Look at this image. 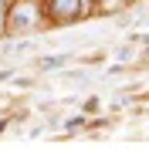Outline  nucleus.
Here are the masks:
<instances>
[{"instance_id": "f257e3e1", "label": "nucleus", "mask_w": 149, "mask_h": 152, "mask_svg": "<svg viewBox=\"0 0 149 152\" xmlns=\"http://www.w3.org/2000/svg\"><path fill=\"white\" fill-rule=\"evenodd\" d=\"M44 27V4L41 0H10L7 4V27L4 37H31V34H41Z\"/></svg>"}, {"instance_id": "f03ea898", "label": "nucleus", "mask_w": 149, "mask_h": 152, "mask_svg": "<svg viewBox=\"0 0 149 152\" xmlns=\"http://www.w3.org/2000/svg\"><path fill=\"white\" fill-rule=\"evenodd\" d=\"M44 4V27L48 31H65L81 24L85 17L95 14V0H41Z\"/></svg>"}, {"instance_id": "7ed1b4c3", "label": "nucleus", "mask_w": 149, "mask_h": 152, "mask_svg": "<svg viewBox=\"0 0 149 152\" xmlns=\"http://www.w3.org/2000/svg\"><path fill=\"white\" fill-rule=\"evenodd\" d=\"M68 64H75V51H58V54H41L37 58V71H44V75H58Z\"/></svg>"}, {"instance_id": "20e7f679", "label": "nucleus", "mask_w": 149, "mask_h": 152, "mask_svg": "<svg viewBox=\"0 0 149 152\" xmlns=\"http://www.w3.org/2000/svg\"><path fill=\"white\" fill-rule=\"evenodd\" d=\"M61 129H65V135H81L85 129H88V115L78 108V115H65L61 118Z\"/></svg>"}, {"instance_id": "39448f33", "label": "nucleus", "mask_w": 149, "mask_h": 152, "mask_svg": "<svg viewBox=\"0 0 149 152\" xmlns=\"http://www.w3.org/2000/svg\"><path fill=\"white\" fill-rule=\"evenodd\" d=\"M129 10V0H95V17H115Z\"/></svg>"}, {"instance_id": "423d86ee", "label": "nucleus", "mask_w": 149, "mask_h": 152, "mask_svg": "<svg viewBox=\"0 0 149 152\" xmlns=\"http://www.w3.org/2000/svg\"><path fill=\"white\" fill-rule=\"evenodd\" d=\"M78 108H81L85 115H98V112L105 108V102H102V95H88L85 102H78Z\"/></svg>"}, {"instance_id": "0eeeda50", "label": "nucleus", "mask_w": 149, "mask_h": 152, "mask_svg": "<svg viewBox=\"0 0 149 152\" xmlns=\"http://www.w3.org/2000/svg\"><path fill=\"white\" fill-rule=\"evenodd\" d=\"M78 64H85V68H95V64H102L105 61V51H88V54H81V58H75Z\"/></svg>"}, {"instance_id": "6e6552de", "label": "nucleus", "mask_w": 149, "mask_h": 152, "mask_svg": "<svg viewBox=\"0 0 149 152\" xmlns=\"http://www.w3.org/2000/svg\"><path fill=\"white\" fill-rule=\"evenodd\" d=\"M17 78V68L14 64H7V68H0V85H7V81H14Z\"/></svg>"}, {"instance_id": "1a4fd4ad", "label": "nucleus", "mask_w": 149, "mask_h": 152, "mask_svg": "<svg viewBox=\"0 0 149 152\" xmlns=\"http://www.w3.org/2000/svg\"><path fill=\"white\" fill-rule=\"evenodd\" d=\"M7 4L10 0H0V37H4V27H7Z\"/></svg>"}]
</instances>
